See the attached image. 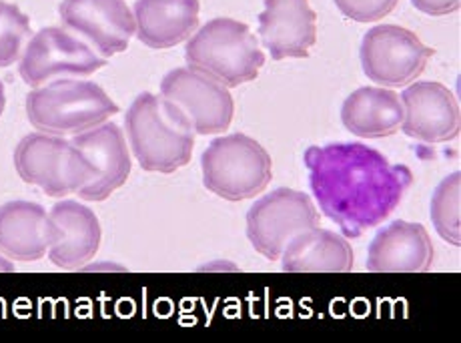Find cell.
I'll return each mask as SVG.
<instances>
[{
	"label": "cell",
	"instance_id": "cb8c5ba5",
	"mask_svg": "<svg viewBox=\"0 0 461 343\" xmlns=\"http://www.w3.org/2000/svg\"><path fill=\"white\" fill-rule=\"evenodd\" d=\"M411 5L425 14L443 16L456 13L459 8V0H411Z\"/></svg>",
	"mask_w": 461,
	"mask_h": 343
},
{
	"label": "cell",
	"instance_id": "ffe728a7",
	"mask_svg": "<svg viewBox=\"0 0 461 343\" xmlns=\"http://www.w3.org/2000/svg\"><path fill=\"white\" fill-rule=\"evenodd\" d=\"M341 122L361 139L392 137L403 122L402 96L385 86H361L345 99Z\"/></svg>",
	"mask_w": 461,
	"mask_h": 343
},
{
	"label": "cell",
	"instance_id": "3957f363",
	"mask_svg": "<svg viewBox=\"0 0 461 343\" xmlns=\"http://www.w3.org/2000/svg\"><path fill=\"white\" fill-rule=\"evenodd\" d=\"M119 104L99 85L57 78L26 95V117L39 133L75 137L106 122Z\"/></svg>",
	"mask_w": 461,
	"mask_h": 343
},
{
	"label": "cell",
	"instance_id": "8992f818",
	"mask_svg": "<svg viewBox=\"0 0 461 343\" xmlns=\"http://www.w3.org/2000/svg\"><path fill=\"white\" fill-rule=\"evenodd\" d=\"M14 167L24 183L41 187L49 197L78 195L95 175L70 140L47 133H31L16 145Z\"/></svg>",
	"mask_w": 461,
	"mask_h": 343
},
{
	"label": "cell",
	"instance_id": "ba28073f",
	"mask_svg": "<svg viewBox=\"0 0 461 343\" xmlns=\"http://www.w3.org/2000/svg\"><path fill=\"white\" fill-rule=\"evenodd\" d=\"M319 225L313 199L297 189H275L257 199L247 213V237L257 253L275 261L299 233Z\"/></svg>",
	"mask_w": 461,
	"mask_h": 343
},
{
	"label": "cell",
	"instance_id": "5bb4252c",
	"mask_svg": "<svg viewBox=\"0 0 461 343\" xmlns=\"http://www.w3.org/2000/svg\"><path fill=\"white\" fill-rule=\"evenodd\" d=\"M259 37L273 60L307 59L317 41V14L309 0H265Z\"/></svg>",
	"mask_w": 461,
	"mask_h": 343
},
{
	"label": "cell",
	"instance_id": "d6986e66",
	"mask_svg": "<svg viewBox=\"0 0 461 343\" xmlns=\"http://www.w3.org/2000/svg\"><path fill=\"white\" fill-rule=\"evenodd\" d=\"M279 259L283 271L291 274H348L356 263L343 235L319 227L294 237Z\"/></svg>",
	"mask_w": 461,
	"mask_h": 343
},
{
	"label": "cell",
	"instance_id": "e0dca14e",
	"mask_svg": "<svg viewBox=\"0 0 461 343\" xmlns=\"http://www.w3.org/2000/svg\"><path fill=\"white\" fill-rule=\"evenodd\" d=\"M199 0H137L135 37L149 49H171L199 29Z\"/></svg>",
	"mask_w": 461,
	"mask_h": 343
},
{
	"label": "cell",
	"instance_id": "44dd1931",
	"mask_svg": "<svg viewBox=\"0 0 461 343\" xmlns=\"http://www.w3.org/2000/svg\"><path fill=\"white\" fill-rule=\"evenodd\" d=\"M459 171L447 175L431 197V221L438 235L454 248H459Z\"/></svg>",
	"mask_w": 461,
	"mask_h": 343
},
{
	"label": "cell",
	"instance_id": "7c38bea8",
	"mask_svg": "<svg viewBox=\"0 0 461 343\" xmlns=\"http://www.w3.org/2000/svg\"><path fill=\"white\" fill-rule=\"evenodd\" d=\"M403 103L402 131L421 143H447L459 135V104L441 83L420 81L399 95Z\"/></svg>",
	"mask_w": 461,
	"mask_h": 343
},
{
	"label": "cell",
	"instance_id": "4fadbf2b",
	"mask_svg": "<svg viewBox=\"0 0 461 343\" xmlns=\"http://www.w3.org/2000/svg\"><path fill=\"white\" fill-rule=\"evenodd\" d=\"M93 167V181L78 193L85 201H104L127 183L131 175L129 145L122 131L114 122L88 129L70 139Z\"/></svg>",
	"mask_w": 461,
	"mask_h": 343
},
{
	"label": "cell",
	"instance_id": "ac0fdd59",
	"mask_svg": "<svg viewBox=\"0 0 461 343\" xmlns=\"http://www.w3.org/2000/svg\"><path fill=\"white\" fill-rule=\"evenodd\" d=\"M52 227L47 209L31 201L0 207V253L11 261H39L49 253Z\"/></svg>",
	"mask_w": 461,
	"mask_h": 343
},
{
	"label": "cell",
	"instance_id": "6da1fadb",
	"mask_svg": "<svg viewBox=\"0 0 461 343\" xmlns=\"http://www.w3.org/2000/svg\"><path fill=\"white\" fill-rule=\"evenodd\" d=\"M303 161L317 205L345 237H361L384 223L413 183L405 165L361 143L309 147Z\"/></svg>",
	"mask_w": 461,
	"mask_h": 343
},
{
	"label": "cell",
	"instance_id": "30bf717a",
	"mask_svg": "<svg viewBox=\"0 0 461 343\" xmlns=\"http://www.w3.org/2000/svg\"><path fill=\"white\" fill-rule=\"evenodd\" d=\"M161 95L189 119L197 135H219L233 121L235 103L227 86L191 67L167 73Z\"/></svg>",
	"mask_w": 461,
	"mask_h": 343
},
{
	"label": "cell",
	"instance_id": "52a82bcc",
	"mask_svg": "<svg viewBox=\"0 0 461 343\" xmlns=\"http://www.w3.org/2000/svg\"><path fill=\"white\" fill-rule=\"evenodd\" d=\"M104 65V57L65 26H47L26 42L19 73L31 89H37L57 78L88 77Z\"/></svg>",
	"mask_w": 461,
	"mask_h": 343
},
{
	"label": "cell",
	"instance_id": "9a60e30c",
	"mask_svg": "<svg viewBox=\"0 0 461 343\" xmlns=\"http://www.w3.org/2000/svg\"><path fill=\"white\" fill-rule=\"evenodd\" d=\"M433 243L420 223L397 221L379 229L367 249L371 274H425L433 266Z\"/></svg>",
	"mask_w": 461,
	"mask_h": 343
},
{
	"label": "cell",
	"instance_id": "7402d4cb",
	"mask_svg": "<svg viewBox=\"0 0 461 343\" xmlns=\"http://www.w3.org/2000/svg\"><path fill=\"white\" fill-rule=\"evenodd\" d=\"M31 39V21L19 6L0 0V67H11L21 60Z\"/></svg>",
	"mask_w": 461,
	"mask_h": 343
},
{
	"label": "cell",
	"instance_id": "7a4b0ae2",
	"mask_svg": "<svg viewBox=\"0 0 461 343\" xmlns=\"http://www.w3.org/2000/svg\"><path fill=\"white\" fill-rule=\"evenodd\" d=\"M125 127L140 169L175 173L191 161L194 131L189 119L163 95H139L129 107Z\"/></svg>",
	"mask_w": 461,
	"mask_h": 343
},
{
	"label": "cell",
	"instance_id": "484cf974",
	"mask_svg": "<svg viewBox=\"0 0 461 343\" xmlns=\"http://www.w3.org/2000/svg\"><path fill=\"white\" fill-rule=\"evenodd\" d=\"M201 269H207V271H215V269H230V271H237V266H233V263L217 261V263H209V266L201 267Z\"/></svg>",
	"mask_w": 461,
	"mask_h": 343
},
{
	"label": "cell",
	"instance_id": "8fae6325",
	"mask_svg": "<svg viewBox=\"0 0 461 343\" xmlns=\"http://www.w3.org/2000/svg\"><path fill=\"white\" fill-rule=\"evenodd\" d=\"M59 16L67 31L83 37L104 59L127 50L137 32L125 0H63Z\"/></svg>",
	"mask_w": 461,
	"mask_h": 343
},
{
	"label": "cell",
	"instance_id": "603a6c76",
	"mask_svg": "<svg viewBox=\"0 0 461 343\" xmlns=\"http://www.w3.org/2000/svg\"><path fill=\"white\" fill-rule=\"evenodd\" d=\"M399 0H335L339 11L351 21L377 23L397 6Z\"/></svg>",
	"mask_w": 461,
	"mask_h": 343
},
{
	"label": "cell",
	"instance_id": "9c48e42d",
	"mask_svg": "<svg viewBox=\"0 0 461 343\" xmlns=\"http://www.w3.org/2000/svg\"><path fill=\"white\" fill-rule=\"evenodd\" d=\"M359 57L369 81L393 89L418 81L433 57V49L425 47L418 34L403 26L379 24L366 32Z\"/></svg>",
	"mask_w": 461,
	"mask_h": 343
},
{
	"label": "cell",
	"instance_id": "2e32d148",
	"mask_svg": "<svg viewBox=\"0 0 461 343\" xmlns=\"http://www.w3.org/2000/svg\"><path fill=\"white\" fill-rule=\"evenodd\" d=\"M52 239L49 257L60 269H81L101 248V223L93 209L77 201H60L49 213Z\"/></svg>",
	"mask_w": 461,
	"mask_h": 343
},
{
	"label": "cell",
	"instance_id": "277c9868",
	"mask_svg": "<svg viewBox=\"0 0 461 343\" xmlns=\"http://www.w3.org/2000/svg\"><path fill=\"white\" fill-rule=\"evenodd\" d=\"M187 65L215 78L227 89L251 83L265 65V55L249 26L241 21H209L187 41Z\"/></svg>",
	"mask_w": 461,
	"mask_h": 343
},
{
	"label": "cell",
	"instance_id": "d4e9b609",
	"mask_svg": "<svg viewBox=\"0 0 461 343\" xmlns=\"http://www.w3.org/2000/svg\"><path fill=\"white\" fill-rule=\"evenodd\" d=\"M83 271H125V267H121V266H114V263H96V266H83L81 267Z\"/></svg>",
	"mask_w": 461,
	"mask_h": 343
},
{
	"label": "cell",
	"instance_id": "4316f807",
	"mask_svg": "<svg viewBox=\"0 0 461 343\" xmlns=\"http://www.w3.org/2000/svg\"><path fill=\"white\" fill-rule=\"evenodd\" d=\"M11 271H14V263L0 253V274H11Z\"/></svg>",
	"mask_w": 461,
	"mask_h": 343
},
{
	"label": "cell",
	"instance_id": "5b68a950",
	"mask_svg": "<svg viewBox=\"0 0 461 343\" xmlns=\"http://www.w3.org/2000/svg\"><path fill=\"white\" fill-rule=\"evenodd\" d=\"M203 183L227 201H245L267 189L273 161L259 140L235 133L219 137L201 157Z\"/></svg>",
	"mask_w": 461,
	"mask_h": 343
},
{
	"label": "cell",
	"instance_id": "83f0119b",
	"mask_svg": "<svg viewBox=\"0 0 461 343\" xmlns=\"http://www.w3.org/2000/svg\"><path fill=\"white\" fill-rule=\"evenodd\" d=\"M5 104H6V95H5V85L0 83V117L5 113Z\"/></svg>",
	"mask_w": 461,
	"mask_h": 343
}]
</instances>
